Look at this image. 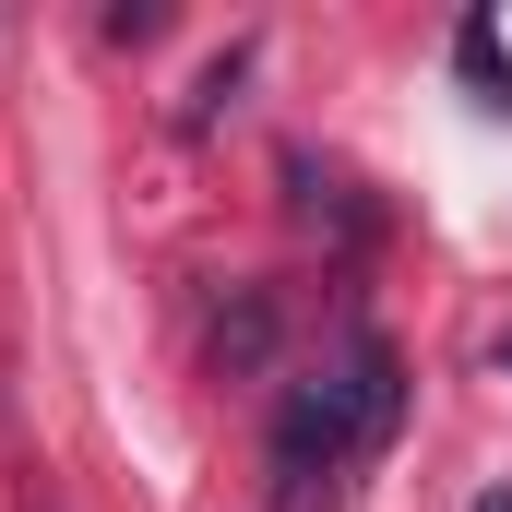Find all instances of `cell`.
<instances>
[{
	"mask_svg": "<svg viewBox=\"0 0 512 512\" xmlns=\"http://www.w3.org/2000/svg\"><path fill=\"white\" fill-rule=\"evenodd\" d=\"M393 417H405V358H393V334L346 322V334L286 382V405H274V477H286V501H310V489H334L358 453H382Z\"/></svg>",
	"mask_w": 512,
	"mask_h": 512,
	"instance_id": "1",
	"label": "cell"
},
{
	"mask_svg": "<svg viewBox=\"0 0 512 512\" xmlns=\"http://www.w3.org/2000/svg\"><path fill=\"white\" fill-rule=\"evenodd\" d=\"M286 215H298V227H322L334 251H370V227H382V215L358 203V179H346V167H322L310 143L286 155Z\"/></svg>",
	"mask_w": 512,
	"mask_h": 512,
	"instance_id": "2",
	"label": "cell"
},
{
	"mask_svg": "<svg viewBox=\"0 0 512 512\" xmlns=\"http://www.w3.org/2000/svg\"><path fill=\"white\" fill-rule=\"evenodd\" d=\"M274 358V286H239L215 310V370H262Z\"/></svg>",
	"mask_w": 512,
	"mask_h": 512,
	"instance_id": "3",
	"label": "cell"
},
{
	"mask_svg": "<svg viewBox=\"0 0 512 512\" xmlns=\"http://www.w3.org/2000/svg\"><path fill=\"white\" fill-rule=\"evenodd\" d=\"M453 72H465L489 108H512V48H501V24H489V12H465V24H453Z\"/></svg>",
	"mask_w": 512,
	"mask_h": 512,
	"instance_id": "4",
	"label": "cell"
},
{
	"mask_svg": "<svg viewBox=\"0 0 512 512\" xmlns=\"http://www.w3.org/2000/svg\"><path fill=\"white\" fill-rule=\"evenodd\" d=\"M239 72H251V36H239L227 60H203V84L179 96V131H215V108H227V84H239Z\"/></svg>",
	"mask_w": 512,
	"mask_h": 512,
	"instance_id": "5",
	"label": "cell"
},
{
	"mask_svg": "<svg viewBox=\"0 0 512 512\" xmlns=\"http://www.w3.org/2000/svg\"><path fill=\"white\" fill-rule=\"evenodd\" d=\"M477 512H512V489H477Z\"/></svg>",
	"mask_w": 512,
	"mask_h": 512,
	"instance_id": "6",
	"label": "cell"
},
{
	"mask_svg": "<svg viewBox=\"0 0 512 512\" xmlns=\"http://www.w3.org/2000/svg\"><path fill=\"white\" fill-rule=\"evenodd\" d=\"M501 370H512V334H501Z\"/></svg>",
	"mask_w": 512,
	"mask_h": 512,
	"instance_id": "7",
	"label": "cell"
}]
</instances>
